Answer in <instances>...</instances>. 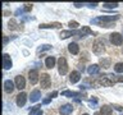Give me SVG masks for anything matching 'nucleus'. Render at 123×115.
Here are the masks:
<instances>
[{
  "mask_svg": "<svg viewBox=\"0 0 123 115\" xmlns=\"http://www.w3.org/2000/svg\"><path fill=\"white\" fill-rule=\"evenodd\" d=\"M119 18V14L115 15H103V17H98L91 19V24H99L101 27H105V28H109V27H114V21H117Z\"/></svg>",
  "mask_w": 123,
  "mask_h": 115,
  "instance_id": "obj_1",
  "label": "nucleus"
},
{
  "mask_svg": "<svg viewBox=\"0 0 123 115\" xmlns=\"http://www.w3.org/2000/svg\"><path fill=\"white\" fill-rule=\"evenodd\" d=\"M58 70H59V74H62V75L67 74V72H68L67 60H65V58H63V56H60L59 59H58Z\"/></svg>",
  "mask_w": 123,
  "mask_h": 115,
  "instance_id": "obj_2",
  "label": "nucleus"
},
{
  "mask_svg": "<svg viewBox=\"0 0 123 115\" xmlns=\"http://www.w3.org/2000/svg\"><path fill=\"white\" fill-rule=\"evenodd\" d=\"M110 42L115 46H121L123 44V36L118 32H113L110 34Z\"/></svg>",
  "mask_w": 123,
  "mask_h": 115,
  "instance_id": "obj_3",
  "label": "nucleus"
},
{
  "mask_svg": "<svg viewBox=\"0 0 123 115\" xmlns=\"http://www.w3.org/2000/svg\"><path fill=\"white\" fill-rule=\"evenodd\" d=\"M40 83H41V87L42 88H49L50 84H51V78L48 73H42L41 77H40Z\"/></svg>",
  "mask_w": 123,
  "mask_h": 115,
  "instance_id": "obj_4",
  "label": "nucleus"
},
{
  "mask_svg": "<svg viewBox=\"0 0 123 115\" xmlns=\"http://www.w3.org/2000/svg\"><path fill=\"white\" fill-rule=\"evenodd\" d=\"M104 42L101 41V40H96L95 42H94V46H92V51H94L96 55H100V54H103V51H104Z\"/></svg>",
  "mask_w": 123,
  "mask_h": 115,
  "instance_id": "obj_5",
  "label": "nucleus"
},
{
  "mask_svg": "<svg viewBox=\"0 0 123 115\" xmlns=\"http://www.w3.org/2000/svg\"><path fill=\"white\" fill-rule=\"evenodd\" d=\"M28 79H30L31 84H36L38 82L40 75H38V72L36 70V69H31V70L28 72Z\"/></svg>",
  "mask_w": 123,
  "mask_h": 115,
  "instance_id": "obj_6",
  "label": "nucleus"
},
{
  "mask_svg": "<svg viewBox=\"0 0 123 115\" xmlns=\"http://www.w3.org/2000/svg\"><path fill=\"white\" fill-rule=\"evenodd\" d=\"M14 84H15V88L18 90H23L26 87V79L23 75H17L15 77V80H14Z\"/></svg>",
  "mask_w": 123,
  "mask_h": 115,
  "instance_id": "obj_7",
  "label": "nucleus"
},
{
  "mask_svg": "<svg viewBox=\"0 0 123 115\" xmlns=\"http://www.w3.org/2000/svg\"><path fill=\"white\" fill-rule=\"evenodd\" d=\"M12 65H13V63H12V59H10V55L9 54H4L3 55V67L4 69H10Z\"/></svg>",
  "mask_w": 123,
  "mask_h": 115,
  "instance_id": "obj_8",
  "label": "nucleus"
},
{
  "mask_svg": "<svg viewBox=\"0 0 123 115\" xmlns=\"http://www.w3.org/2000/svg\"><path fill=\"white\" fill-rule=\"evenodd\" d=\"M59 111H60L62 115H71L72 111H73V106L71 105V104H65V105L60 106Z\"/></svg>",
  "mask_w": 123,
  "mask_h": 115,
  "instance_id": "obj_9",
  "label": "nucleus"
},
{
  "mask_svg": "<svg viewBox=\"0 0 123 115\" xmlns=\"http://www.w3.org/2000/svg\"><path fill=\"white\" fill-rule=\"evenodd\" d=\"M14 88H15V86L10 79H6L5 82H4V91H5L6 93H12Z\"/></svg>",
  "mask_w": 123,
  "mask_h": 115,
  "instance_id": "obj_10",
  "label": "nucleus"
},
{
  "mask_svg": "<svg viewBox=\"0 0 123 115\" xmlns=\"http://www.w3.org/2000/svg\"><path fill=\"white\" fill-rule=\"evenodd\" d=\"M41 98V92L38 90H33L30 95V101L31 102H37L38 100Z\"/></svg>",
  "mask_w": 123,
  "mask_h": 115,
  "instance_id": "obj_11",
  "label": "nucleus"
},
{
  "mask_svg": "<svg viewBox=\"0 0 123 115\" xmlns=\"http://www.w3.org/2000/svg\"><path fill=\"white\" fill-rule=\"evenodd\" d=\"M87 73L90 75H96V74H99L100 73V67L98 64H92V65H90V67L87 68Z\"/></svg>",
  "mask_w": 123,
  "mask_h": 115,
  "instance_id": "obj_12",
  "label": "nucleus"
},
{
  "mask_svg": "<svg viewBox=\"0 0 123 115\" xmlns=\"http://www.w3.org/2000/svg\"><path fill=\"white\" fill-rule=\"evenodd\" d=\"M80 79H81V73L80 72L74 70V72H72L71 74H69V82H71L72 84L73 83H77Z\"/></svg>",
  "mask_w": 123,
  "mask_h": 115,
  "instance_id": "obj_13",
  "label": "nucleus"
},
{
  "mask_svg": "<svg viewBox=\"0 0 123 115\" xmlns=\"http://www.w3.org/2000/svg\"><path fill=\"white\" fill-rule=\"evenodd\" d=\"M62 24L59 22H54V23H44L40 24V29H46V28H60Z\"/></svg>",
  "mask_w": 123,
  "mask_h": 115,
  "instance_id": "obj_14",
  "label": "nucleus"
},
{
  "mask_svg": "<svg viewBox=\"0 0 123 115\" xmlns=\"http://www.w3.org/2000/svg\"><path fill=\"white\" fill-rule=\"evenodd\" d=\"M26 100H27V95L25 93V92H21V93H19V95L17 96V105H18L19 107L25 106Z\"/></svg>",
  "mask_w": 123,
  "mask_h": 115,
  "instance_id": "obj_15",
  "label": "nucleus"
},
{
  "mask_svg": "<svg viewBox=\"0 0 123 115\" xmlns=\"http://www.w3.org/2000/svg\"><path fill=\"white\" fill-rule=\"evenodd\" d=\"M68 50L71 54H73V55H77V54L80 52V46L77 45L76 42H72V44L68 45Z\"/></svg>",
  "mask_w": 123,
  "mask_h": 115,
  "instance_id": "obj_16",
  "label": "nucleus"
},
{
  "mask_svg": "<svg viewBox=\"0 0 123 115\" xmlns=\"http://www.w3.org/2000/svg\"><path fill=\"white\" fill-rule=\"evenodd\" d=\"M62 96H65V97H81L82 93L81 92H73V91H63L62 92Z\"/></svg>",
  "mask_w": 123,
  "mask_h": 115,
  "instance_id": "obj_17",
  "label": "nucleus"
},
{
  "mask_svg": "<svg viewBox=\"0 0 123 115\" xmlns=\"http://www.w3.org/2000/svg\"><path fill=\"white\" fill-rule=\"evenodd\" d=\"M45 65H46V68H48V69L54 68V65H55V58H54V56H48V58H46V60H45Z\"/></svg>",
  "mask_w": 123,
  "mask_h": 115,
  "instance_id": "obj_18",
  "label": "nucleus"
},
{
  "mask_svg": "<svg viewBox=\"0 0 123 115\" xmlns=\"http://www.w3.org/2000/svg\"><path fill=\"white\" fill-rule=\"evenodd\" d=\"M74 34H76L74 29H73V31H62L60 34H59V37L62 38V40H65V38H68L71 36H74Z\"/></svg>",
  "mask_w": 123,
  "mask_h": 115,
  "instance_id": "obj_19",
  "label": "nucleus"
},
{
  "mask_svg": "<svg viewBox=\"0 0 123 115\" xmlns=\"http://www.w3.org/2000/svg\"><path fill=\"white\" fill-rule=\"evenodd\" d=\"M100 113L103 115H111V107L109 105H104V106H101V109H100Z\"/></svg>",
  "mask_w": 123,
  "mask_h": 115,
  "instance_id": "obj_20",
  "label": "nucleus"
},
{
  "mask_svg": "<svg viewBox=\"0 0 123 115\" xmlns=\"http://www.w3.org/2000/svg\"><path fill=\"white\" fill-rule=\"evenodd\" d=\"M118 5H119L118 3H104L103 4V6L106 8V9H114V8H117Z\"/></svg>",
  "mask_w": 123,
  "mask_h": 115,
  "instance_id": "obj_21",
  "label": "nucleus"
},
{
  "mask_svg": "<svg viewBox=\"0 0 123 115\" xmlns=\"http://www.w3.org/2000/svg\"><path fill=\"white\" fill-rule=\"evenodd\" d=\"M17 26L18 24H17V22H15V19H10L9 23H8V28L9 29H17L18 28Z\"/></svg>",
  "mask_w": 123,
  "mask_h": 115,
  "instance_id": "obj_22",
  "label": "nucleus"
},
{
  "mask_svg": "<svg viewBox=\"0 0 123 115\" xmlns=\"http://www.w3.org/2000/svg\"><path fill=\"white\" fill-rule=\"evenodd\" d=\"M115 73H123V63H117L114 65Z\"/></svg>",
  "mask_w": 123,
  "mask_h": 115,
  "instance_id": "obj_23",
  "label": "nucleus"
},
{
  "mask_svg": "<svg viewBox=\"0 0 123 115\" xmlns=\"http://www.w3.org/2000/svg\"><path fill=\"white\" fill-rule=\"evenodd\" d=\"M110 77H111V79L114 80L115 83H122L123 82V75H114V74H110Z\"/></svg>",
  "mask_w": 123,
  "mask_h": 115,
  "instance_id": "obj_24",
  "label": "nucleus"
},
{
  "mask_svg": "<svg viewBox=\"0 0 123 115\" xmlns=\"http://www.w3.org/2000/svg\"><path fill=\"white\" fill-rule=\"evenodd\" d=\"M40 107H41L40 105H36V106H33V107H32V110L30 111V115H37L38 113H40V110H41Z\"/></svg>",
  "mask_w": 123,
  "mask_h": 115,
  "instance_id": "obj_25",
  "label": "nucleus"
},
{
  "mask_svg": "<svg viewBox=\"0 0 123 115\" xmlns=\"http://www.w3.org/2000/svg\"><path fill=\"white\" fill-rule=\"evenodd\" d=\"M50 47H51V45H42L41 47L37 49V52L40 54V52H42V51H46V50H49Z\"/></svg>",
  "mask_w": 123,
  "mask_h": 115,
  "instance_id": "obj_26",
  "label": "nucleus"
},
{
  "mask_svg": "<svg viewBox=\"0 0 123 115\" xmlns=\"http://www.w3.org/2000/svg\"><path fill=\"white\" fill-rule=\"evenodd\" d=\"M68 26L71 27V28L74 29V28H77V27H78L80 24H78V22H76V21H71V22L68 23Z\"/></svg>",
  "mask_w": 123,
  "mask_h": 115,
  "instance_id": "obj_27",
  "label": "nucleus"
},
{
  "mask_svg": "<svg viewBox=\"0 0 123 115\" xmlns=\"http://www.w3.org/2000/svg\"><path fill=\"white\" fill-rule=\"evenodd\" d=\"M51 95H49L48 96V97H46V98H44V101H42V104H44V105H48V104L50 102V101H51Z\"/></svg>",
  "mask_w": 123,
  "mask_h": 115,
  "instance_id": "obj_28",
  "label": "nucleus"
},
{
  "mask_svg": "<svg viewBox=\"0 0 123 115\" xmlns=\"http://www.w3.org/2000/svg\"><path fill=\"white\" fill-rule=\"evenodd\" d=\"M25 12H31V9H32V4H25Z\"/></svg>",
  "mask_w": 123,
  "mask_h": 115,
  "instance_id": "obj_29",
  "label": "nucleus"
},
{
  "mask_svg": "<svg viewBox=\"0 0 123 115\" xmlns=\"http://www.w3.org/2000/svg\"><path fill=\"white\" fill-rule=\"evenodd\" d=\"M109 63H110L109 60H103V59H101V64H103V65H105V68L109 67Z\"/></svg>",
  "mask_w": 123,
  "mask_h": 115,
  "instance_id": "obj_30",
  "label": "nucleus"
},
{
  "mask_svg": "<svg viewBox=\"0 0 123 115\" xmlns=\"http://www.w3.org/2000/svg\"><path fill=\"white\" fill-rule=\"evenodd\" d=\"M113 107H114L115 110H118V111H122V110H123V107L119 106V105H113Z\"/></svg>",
  "mask_w": 123,
  "mask_h": 115,
  "instance_id": "obj_31",
  "label": "nucleus"
},
{
  "mask_svg": "<svg viewBox=\"0 0 123 115\" xmlns=\"http://www.w3.org/2000/svg\"><path fill=\"white\" fill-rule=\"evenodd\" d=\"M23 12H25V9H17V10H15V15H19V14H22Z\"/></svg>",
  "mask_w": 123,
  "mask_h": 115,
  "instance_id": "obj_32",
  "label": "nucleus"
},
{
  "mask_svg": "<svg viewBox=\"0 0 123 115\" xmlns=\"http://www.w3.org/2000/svg\"><path fill=\"white\" fill-rule=\"evenodd\" d=\"M86 5L88 6V8H96V5H98V4H96V3H90V4H86Z\"/></svg>",
  "mask_w": 123,
  "mask_h": 115,
  "instance_id": "obj_33",
  "label": "nucleus"
},
{
  "mask_svg": "<svg viewBox=\"0 0 123 115\" xmlns=\"http://www.w3.org/2000/svg\"><path fill=\"white\" fill-rule=\"evenodd\" d=\"M73 5H74L76 8H81V6H83L85 4H81V3H74V4H73Z\"/></svg>",
  "mask_w": 123,
  "mask_h": 115,
  "instance_id": "obj_34",
  "label": "nucleus"
},
{
  "mask_svg": "<svg viewBox=\"0 0 123 115\" xmlns=\"http://www.w3.org/2000/svg\"><path fill=\"white\" fill-rule=\"evenodd\" d=\"M6 44H8V37L4 36V45H6Z\"/></svg>",
  "mask_w": 123,
  "mask_h": 115,
  "instance_id": "obj_35",
  "label": "nucleus"
},
{
  "mask_svg": "<svg viewBox=\"0 0 123 115\" xmlns=\"http://www.w3.org/2000/svg\"><path fill=\"white\" fill-rule=\"evenodd\" d=\"M95 115H103V114H101V113H96Z\"/></svg>",
  "mask_w": 123,
  "mask_h": 115,
  "instance_id": "obj_36",
  "label": "nucleus"
},
{
  "mask_svg": "<svg viewBox=\"0 0 123 115\" xmlns=\"http://www.w3.org/2000/svg\"><path fill=\"white\" fill-rule=\"evenodd\" d=\"M82 115H88V114H82Z\"/></svg>",
  "mask_w": 123,
  "mask_h": 115,
  "instance_id": "obj_37",
  "label": "nucleus"
}]
</instances>
